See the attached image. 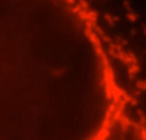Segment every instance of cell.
Segmentation results:
<instances>
[{
  "label": "cell",
  "mask_w": 146,
  "mask_h": 140,
  "mask_svg": "<svg viewBox=\"0 0 146 140\" xmlns=\"http://www.w3.org/2000/svg\"><path fill=\"white\" fill-rule=\"evenodd\" d=\"M140 67L139 63H133L129 66L128 69V75L129 77L130 80H134L136 77V75L140 72Z\"/></svg>",
  "instance_id": "6da1fadb"
},
{
  "label": "cell",
  "mask_w": 146,
  "mask_h": 140,
  "mask_svg": "<svg viewBox=\"0 0 146 140\" xmlns=\"http://www.w3.org/2000/svg\"><path fill=\"white\" fill-rule=\"evenodd\" d=\"M142 30H143V34L145 35V37H146V26L145 24L142 25Z\"/></svg>",
  "instance_id": "8992f818"
},
{
  "label": "cell",
  "mask_w": 146,
  "mask_h": 140,
  "mask_svg": "<svg viewBox=\"0 0 146 140\" xmlns=\"http://www.w3.org/2000/svg\"><path fill=\"white\" fill-rule=\"evenodd\" d=\"M137 29L136 28H131V30H130V34L131 35V36H136L137 35Z\"/></svg>",
  "instance_id": "5b68a950"
},
{
  "label": "cell",
  "mask_w": 146,
  "mask_h": 140,
  "mask_svg": "<svg viewBox=\"0 0 146 140\" xmlns=\"http://www.w3.org/2000/svg\"><path fill=\"white\" fill-rule=\"evenodd\" d=\"M121 45H128V42H127V40H121Z\"/></svg>",
  "instance_id": "52a82bcc"
},
{
  "label": "cell",
  "mask_w": 146,
  "mask_h": 140,
  "mask_svg": "<svg viewBox=\"0 0 146 140\" xmlns=\"http://www.w3.org/2000/svg\"><path fill=\"white\" fill-rule=\"evenodd\" d=\"M123 7L128 10V11H130L131 10V3L129 2H123Z\"/></svg>",
  "instance_id": "277c9868"
},
{
  "label": "cell",
  "mask_w": 146,
  "mask_h": 140,
  "mask_svg": "<svg viewBox=\"0 0 146 140\" xmlns=\"http://www.w3.org/2000/svg\"><path fill=\"white\" fill-rule=\"evenodd\" d=\"M126 18H127V20L131 22V23H134V22H136L137 20L138 15L135 11H133L131 10L130 11H128L127 14H126Z\"/></svg>",
  "instance_id": "3957f363"
},
{
  "label": "cell",
  "mask_w": 146,
  "mask_h": 140,
  "mask_svg": "<svg viewBox=\"0 0 146 140\" xmlns=\"http://www.w3.org/2000/svg\"><path fill=\"white\" fill-rule=\"evenodd\" d=\"M136 88L139 91H146V80L141 79L136 82Z\"/></svg>",
  "instance_id": "7a4b0ae2"
}]
</instances>
